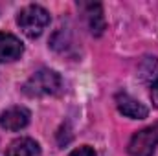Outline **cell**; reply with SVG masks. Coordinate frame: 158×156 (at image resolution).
Listing matches in <instances>:
<instances>
[{
	"label": "cell",
	"instance_id": "9c48e42d",
	"mask_svg": "<svg viewBox=\"0 0 158 156\" xmlns=\"http://www.w3.org/2000/svg\"><path fill=\"white\" fill-rule=\"evenodd\" d=\"M86 20H88V28L94 35H101L105 30V17H103V7L101 4H81Z\"/></svg>",
	"mask_w": 158,
	"mask_h": 156
},
{
	"label": "cell",
	"instance_id": "30bf717a",
	"mask_svg": "<svg viewBox=\"0 0 158 156\" xmlns=\"http://www.w3.org/2000/svg\"><path fill=\"white\" fill-rule=\"evenodd\" d=\"M68 156H96V153H94V149H90L88 145H83V147H79L76 151H72Z\"/></svg>",
	"mask_w": 158,
	"mask_h": 156
},
{
	"label": "cell",
	"instance_id": "52a82bcc",
	"mask_svg": "<svg viewBox=\"0 0 158 156\" xmlns=\"http://www.w3.org/2000/svg\"><path fill=\"white\" fill-rule=\"evenodd\" d=\"M24 51V46L20 39H17L11 33L0 31V63H11L17 61Z\"/></svg>",
	"mask_w": 158,
	"mask_h": 156
},
{
	"label": "cell",
	"instance_id": "7a4b0ae2",
	"mask_svg": "<svg viewBox=\"0 0 158 156\" xmlns=\"http://www.w3.org/2000/svg\"><path fill=\"white\" fill-rule=\"evenodd\" d=\"M17 24L20 26L24 35H28L30 39H35L50 24V13L42 6H37V4L26 6L17 17Z\"/></svg>",
	"mask_w": 158,
	"mask_h": 156
},
{
	"label": "cell",
	"instance_id": "277c9868",
	"mask_svg": "<svg viewBox=\"0 0 158 156\" xmlns=\"http://www.w3.org/2000/svg\"><path fill=\"white\" fill-rule=\"evenodd\" d=\"M140 77L147 84L153 103L158 107V57H143L140 63Z\"/></svg>",
	"mask_w": 158,
	"mask_h": 156
},
{
	"label": "cell",
	"instance_id": "6da1fadb",
	"mask_svg": "<svg viewBox=\"0 0 158 156\" xmlns=\"http://www.w3.org/2000/svg\"><path fill=\"white\" fill-rule=\"evenodd\" d=\"M22 90L30 97L57 96L63 90V79L57 72H53L50 68H40L24 83Z\"/></svg>",
	"mask_w": 158,
	"mask_h": 156
},
{
	"label": "cell",
	"instance_id": "3957f363",
	"mask_svg": "<svg viewBox=\"0 0 158 156\" xmlns=\"http://www.w3.org/2000/svg\"><path fill=\"white\" fill-rule=\"evenodd\" d=\"M158 147V123L138 130L129 142V156H153Z\"/></svg>",
	"mask_w": 158,
	"mask_h": 156
},
{
	"label": "cell",
	"instance_id": "8992f818",
	"mask_svg": "<svg viewBox=\"0 0 158 156\" xmlns=\"http://www.w3.org/2000/svg\"><path fill=\"white\" fill-rule=\"evenodd\" d=\"M30 110L26 107H11L0 114V127L6 130H20L30 123Z\"/></svg>",
	"mask_w": 158,
	"mask_h": 156
},
{
	"label": "cell",
	"instance_id": "5b68a950",
	"mask_svg": "<svg viewBox=\"0 0 158 156\" xmlns=\"http://www.w3.org/2000/svg\"><path fill=\"white\" fill-rule=\"evenodd\" d=\"M116 107L123 116L131 117V119H143L149 114L147 107L143 103H140L138 99H134L132 96H129L127 92H118L116 94Z\"/></svg>",
	"mask_w": 158,
	"mask_h": 156
},
{
	"label": "cell",
	"instance_id": "ba28073f",
	"mask_svg": "<svg viewBox=\"0 0 158 156\" xmlns=\"http://www.w3.org/2000/svg\"><path fill=\"white\" fill-rule=\"evenodd\" d=\"M4 156H40V147L31 138H19L9 143Z\"/></svg>",
	"mask_w": 158,
	"mask_h": 156
}]
</instances>
